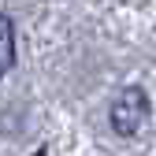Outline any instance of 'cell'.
I'll return each instance as SVG.
<instances>
[{
	"mask_svg": "<svg viewBox=\"0 0 156 156\" xmlns=\"http://www.w3.org/2000/svg\"><path fill=\"white\" fill-rule=\"evenodd\" d=\"M149 119V97L141 86H126L112 104V130L123 134V138H134L141 130V123Z\"/></svg>",
	"mask_w": 156,
	"mask_h": 156,
	"instance_id": "6da1fadb",
	"label": "cell"
},
{
	"mask_svg": "<svg viewBox=\"0 0 156 156\" xmlns=\"http://www.w3.org/2000/svg\"><path fill=\"white\" fill-rule=\"evenodd\" d=\"M15 63V30H11V19L0 15V78H4Z\"/></svg>",
	"mask_w": 156,
	"mask_h": 156,
	"instance_id": "7a4b0ae2",
	"label": "cell"
}]
</instances>
